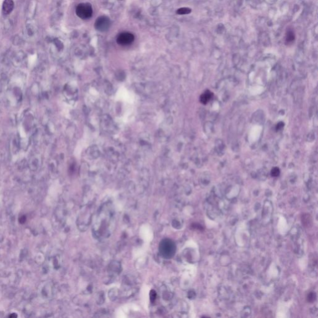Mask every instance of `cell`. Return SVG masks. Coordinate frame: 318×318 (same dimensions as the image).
Returning a JSON list of instances; mask_svg holds the SVG:
<instances>
[{"instance_id":"1","label":"cell","mask_w":318,"mask_h":318,"mask_svg":"<svg viewBox=\"0 0 318 318\" xmlns=\"http://www.w3.org/2000/svg\"><path fill=\"white\" fill-rule=\"evenodd\" d=\"M93 14V8L88 3H80L76 8V14L82 19L91 17Z\"/></svg>"},{"instance_id":"2","label":"cell","mask_w":318,"mask_h":318,"mask_svg":"<svg viewBox=\"0 0 318 318\" xmlns=\"http://www.w3.org/2000/svg\"><path fill=\"white\" fill-rule=\"evenodd\" d=\"M110 24V20L108 17L102 16L96 19L94 23V27L100 32H104L108 30Z\"/></svg>"},{"instance_id":"3","label":"cell","mask_w":318,"mask_h":318,"mask_svg":"<svg viewBox=\"0 0 318 318\" xmlns=\"http://www.w3.org/2000/svg\"><path fill=\"white\" fill-rule=\"evenodd\" d=\"M134 41V36L130 32H123L117 38V43L121 46H127Z\"/></svg>"},{"instance_id":"4","label":"cell","mask_w":318,"mask_h":318,"mask_svg":"<svg viewBox=\"0 0 318 318\" xmlns=\"http://www.w3.org/2000/svg\"><path fill=\"white\" fill-rule=\"evenodd\" d=\"M14 2L13 0H5L3 4V12L5 14H9L11 13L14 8Z\"/></svg>"},{"instance_id":"5","label":"cell","mask_w":318,"mask_h":318,"mask_svg":"<svg viewBox=\"0 0 318 318\" xmlns=\"http://www.w3.org/2000/svg\"><path fill=\"white\" fill-rule=\"evenodd\" d=\"M213 94L209 90L206 91L205 92L203 93L202 95H201L200 96L201 103L204 104H207L208 102L211 100V98H213Z\"/></svg>"},{"instance_id":"6","label":"cell","mask_w":318,"mask_h":318,"mask_svg":"<svg viewBox=\"0 0 318 318\" xmlns=\"http://www.w3.org/2000/svg\"><path fill=\"white\" fill-rule=\"evenodd\" d=\"M191 10L188 8H181L178 9L177 11V13L180 15H184V14H188L191 13Z\"/></svg>"},{"instance_id":"7","label":"cell","mask_w":318,"mask_h":318,"mask_svg":"<svg viewBox=\"0 0 318 318\" xmlns=\"http://www.w3.org/2000/svg\"><path fill=\"white\" fill-rule=\"evenodd\" d=\"M271 175H272V177H276L279 176V175H280V170H279V168H277V167L273 168V169L271 171Z\"/></svg>"},{"instance_id":"8","label":"cell","mask_w":318,"mask_h":318,"mask_svg":"<svg viewBox=\"0 0 318 318\" xmlns=\"http://www.w3.org/2000/svg\"><path fill=\"white\" fill-rule=\"evenodd\" d=\"M294 39V34L292 32H290L287 35V41L290 42V41H293Z\"/></svg>"},{"instance_id":"9","label":"cell","mask_w":318,"mask_h":318,"mask_svg":"<svg viewBox=\"0 0 318 318\" xmlns=\"http://www.w3.org/2000/svg\"><path fill=\"white\" fill-rule=\"evenodd\" d=\"M308 300L309 301H313L316 298V294L315 293H310L308 297Z\"/></svg>"},{"instance_id":"10","label":"cell","mask_w":318,"mask_h":318,"mask_svg":"<svg viewBox=\"0 0 318 318\" xmlns=\"http://www.w3.org/2000/svg\"><path fill=\"white\" fill-rule=\"evenodd\" d=\"M283 125H284V124H283L282 123H280L279 124H278V126H277V129H281V128H282V127H283Z\"/></svg>"}]
</instances>
